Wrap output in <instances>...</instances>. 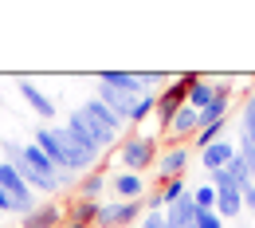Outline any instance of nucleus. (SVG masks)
I'll return each mask as SVG.
<instances>
[{"mask_svg": "<svg viewBox=\"0 0 255 228\" xmlns=\"http://www.w3.org/2000/svg\"><path fill=\"white\" fill-rule=\"evenodd\" d=\"M35 146L51 158V165L59 169V173H67V177H75V173H83V169H91V165L98 162V158H91L87 150H79L71 138H67L63 126H39L35 130Z\"/></svg>", "mask_w": 255, "mask_h": 228, "instance_id": "f257e3e1", "label": "nucleus"}, {"mask_svg": "<svg viewBox=\"0 0 255 228\" xmlns=\"http://www.w3.org/2000/svg\"><path fill=\"white\" fill-rule=\"evenodd\" d=\"M8 162L16 165V173H20L32 189H43V193L59 189L63 177H67V173H59V169L51 165V158H47L35 142H28V146H8Z\"/></svg>", "mask_w": 255, "mask_h": 228, "instance_id": "f03ea898", "label": "nucleus"}, {"mask_svg": "<svg viewBox=\"0 0 255 228\" xmlns=\"http://www.w3.org/2000/svg\"><path fill=\"white\" fill-rule=\"evenodd\" d=\"M79 118L87 122V130L95 134L98 150H106V146H114V138H118V130H122V118L118 114H110L98 98H87L83 106H79Z\"/></svg>", "mask_w": 255, "mask_h": 228, "instance_id": "7ed1b4c3", "label": "nucleus"}, {"mask_svg": "<svg viewBox=\"0 0 255 228\" xmlns=\"http://www.w3.org/2000/svg\"><path fill=\"white\" fill-rule=\"evenodd\" d=\"M153 158H157V142H153V138H145V134L126 138V142H122V150H118V162H122L126 173H141L145 165H153Z\"/></svg>", "mask_w": 255, "mask_h": 228, "instance_id": "20e7f679", "label": "nucleus"}, {"mask_svg": "<svg viewBox=\"0 0 255 228\" xmlns=\"http://www.w3.org/2000/svg\"><path fill=\"white\" fill-rule=\"evenodd\" d=\"M0 185H4V193L12 197V205H16V213H20V217H32V213H35L32 185H28V181L16 173V165H12V162L0 165Z\"/></svg>", "mask_w": 255, "mask_h": 228, "instance_id": "39448f33", "label": "nucleus"}, {"mask_svg": "<svg viewBox=\"0 0 255 228\" xmlns=\"http://www.w3.org/2000/svg\"><path fill=\"white\" fill-rule=\"evenodd\" d=\"M196 79H200V75H181L165 95H157V118H161V122H169V118L189 102V91H192V83H196Z\"/></svg>", "mask_w": 255, "mask_h": 228, "instance_id": "423d86ee", "label": "nucleus"}, {"mask_svg": "<svg viewBox=\"0 0 255 228\" xmlns=\"http://www.w3.org/2000/svg\"><path fill=\"white\" fill-rule=\"evenodd\" d=\"M141 217V201H114L98 205V228H126L129 221Z\"/></svg>", "mask_w": 255, "mask_h": 228, "instance_id": "0eeeda50", "label": "nucleus"}, {"mask_svg": "<svg viewBox=\"0 0 255 228\" xmlns=\"http://www.w3.org/2000/svg\"><path fill=\"white\" fill-rule=\"evenodd\" d=\"M98 102L110 110V114H118L122 122H129L133 118V106L141 102V95H129V91H114V87H102L98 83Z\"/></svg>", "mask_w": 255, "mask_h": 228, "instance_id": "6e6552de", "label": "nucleus"}, {"mask_svg": "<svg viewBox=\"0 0 255 228\" xmlns=\"http://www.w3.org/2000/svg\"><path fill=\"white\" fill-rule=\"evenodd\" d=\"M106 189H114L118 201H141V197H145V181H141V173H126V169H118V173L106 181Z\"/></svg>", "mask_w": 255, "mask_h": 228, "instance_id": "1a4fd4ad", "label": "nucleus"}, {"mask_svg": "<svg viewBox=\"0 0 255 228\" xmlns=\"http://www.w3.org/2000/svg\"><path fill=\"white\" fill-rule=\"evenodd\" d=\"M63 130H67V138H71V142H75V146H79V150H87V154H91V158H102V150H98L95 134L87 130V122H83V118H79V110H75V114H71V118H67V122H63Z\"/></svg>", "mask_w": 255, "mask_h": 228, "instance_id": "9d476101", "label": "nucleus"}, {"mask_svg": "<svg viewBox=\"0 0 255 228\" xmlns=\"http://www.w3.org/2000/svg\"><path fill=\"white\" fill-rule=\"evenodd\" d=\"M189 158H192L189 146H173V150H169V154H165V158L157 162V173L165 177V181H173V177H181V173H185Z\"/></svg>", "mask_w": 255, "mask_h": 228, "instance_id": "9b49d317", "label": "nucleus"}, {"mask_svg": "<svg viewBox=\"0 0 255 228\" xmlns=\"http://www.w3.org/2000/svg\"><path fill=\"white\" fill-rule=\"evenodd\" d=\"M228 102H232V87H228V83H220V95H216L208 106H204V110H200V130H204V126H220L224 114H228Z\"/></svg>", "mask_w": 255, "mask_h": 228, "instance_id": "f8f14e48", "label": "nucleus"}, {"mask_svg": "<svg viewBox=\"0 0 255 228\" xmlns=\"http://www.w3.org/2000/svg\"><path fill=\"white\" fill-rule=\"evenodd\" d=\"M98 83L102 87H114V91H129V95H145V87H141V79L133 71H102Z\"/></svg>", "mask_w": 255, "mask_h": 228, "instance_id": "ddd939ff", "label": "nucleus"}, {"mask_svg": "<svg viewBox=\"0 0 255 228\" xmlns=\"http://www.w3.org/2000/svg\"><path fill=\"white\" fill-rule=\"evenodd\" d=\"M232 158H236V150H232L224 138H220V142H212L208 150H200V165H204L208 173H220V169L232 162Z\"/></svg>", "mask_w": 255, "mask_h": 228, "instance_id": "4468645a", "label": "nucleus"}, {"mask_svg": "<svg viewBox=\"0 0 255 228\" xmlns=\"http://www.w3.org/2000/svg\"><path fill=\"white\" fill-rule=\"evenodd\" d=\"M20 98L32 106L39 118H55V102L43 95V91H35V83H28V79H24V83H20Z\"/></svg>", "mask_w": 255, "mask_h": 228, "instance_id": "2eb2a0df", "label": "nucleus"}, {"mask_svg": "<svg viewBox=\"0 0 255 228\" xmlns=\"http://www.w3.org/2000/svg\"><path fill=\"white\" fill-rule=\"evenodd\" d=\"M169 134H177V138H189V134H200V114L192 110L189 102L169 118Z\"/></svg>", "mask_w": 255, "mask_h": 228, "instance_id": "dca6fc26", "label": "nucleus"}, {"mask_svg": "<svg viewBox=\"0 0 255 228\" xmlns=\"http://www.w3.org/2000/svg\"><path fill=\"white\" fill-rule=\"evenodd\" d=\"M189 193V181H185V177H173V181H165V189H161V193H153V201H149V205H153V209H169V205H177V201H181V197Z\"/></svg>", "mask_w": 255, "mask_h": 228, "instance_id": "f3484780", "label": "nucleus"}, {"mask_svg": "<svg viewBox=\"0 0 255 228\" xmlns=\"http://www.w3.org/2000/svg\"><path fill=\"white\" fill-rule=\"evenodd\" d=\"M216 95H220V83H204V79H196V83H192V91H189V106L200 114V110H204Z\"/></svg>", "mask_w": 255, "mask_h": 228, "instance_id": "a211bd4d", "label": "nucleus"}, {"mask_svg": "<svg viewBox=\"0 0 255 228\" xmlns=\"http://www.w3.org/2000/svg\"><path fill=\"white\" fill-rule=\"evenodd\" d=\"M59 221H63V209L43 205V209H35L32 217H24V228H55Z\"/></svg>", "mask_w": 255, "mask_h": 228, "instance_id": "6ab92c4d", "label": "nucleus"}, {"mask_svg": "<svg viewBox=\"0 0 255 228\" xmlns=\"http://www.w3.org/2000/svg\"><path fill=\"white\" fill-rule=\"evenodd\" d=\"M91 225H98V201H79L71 209V225L67 228H91Z\"/></svg>", "mask_w": 255, "mask_h": 228, "instance_id": "aec40b11", "label": "nucleus"}, {"mask_svg": "<svg viewBox=\"0 0 255 228\" xmlns=\"http://www.w3.org/2000/svg\"><path fill=\"white\" fill-rule=\"evenodd\" d=\"M240 126H244V130H240V138L255 146V95L244 102V122H240Z\"/></svg>", "mask_w": 255, "mask_h": 228, "instance_id": "412c9836", "label": "nucleus"}, {"mask_svg": "<svg viewBox=\"0 0 255 228\" xmlns=\"http://www.w3.org/2000/svg\"><path fill=\"white\" fill-rule=\"evenodd\" d=\"M153 110H157V95H153V91H145V95H141V102L133 106V118H129V122H141V118H149Z\"/></svg>", "mask_w": 255, "mask_h": 228, "instance_id": "4be33fe9", "label": "nucleus"}, {"mask_svg": "<svg viewBox=\"0 0 255 228\" xmlns=\"http://www.w3.org/2000/svg\"><path fill=\"white\" fill-rule=\"evenodd\" d=\"M102 189H106V177H102V173H91V177L83 181V189H79V193H83V201H95Z\"/></svg>", "mask_w": 255, "mask_h": 228, "instance_id": "5701e85b", "label": "nucleus"}, {"mask_svg": "<svg viewBox=\"0 0 255 228\" xmlns=\"http://www.w3.org/2000/svg\"><path fill=\"white\" fill-rule=\"evenodd\" d=\"M196 197V209H216V185H200V189H192Z\"/></svg>", "mask_w": 255, "mask_h": 228, "instance_id": "b1692460", "label": "nucleus"}, {"mask_svg": "<svg viewBox=\"0 0 255 228\" xmlns=\"http://www.w3.org/2000/svg\"><path fill=\"white\" fill-rule=\"evenodd\" d=\"M220 134H224V122L220 126H204V130L196 134V150H208L212 142H220Z\"/></svg>", "mask_w": 255, "mask_h": 228, "instance_id": "393cba45", "label": "nucleus"}, {"mask_svg": "<svg viewBox=\"0 0 255 228\" xmlns=\"http://www.w3.org/2000/svg\"><path fill=\"white\" fill-rule=\"evenodd\" d=\"M196 228H224V221L216 217V209H196Z\"/></svg>", "mask_w": 255, "mask_h": 228, "instance_id": "a878e982", "label": "nucleus"}, {"mask_svg": "<svg viewBox=\"0 0 255 228\" xmlns=\"http://www.w3.org/2000/svg\"><path fill=\"white\" fill-rule=\"evenodd\" d=\"M0 213H16V205H12V197L4 193V185H0Z\"/></svg>", "mask_w": 255, "mask_h": 228, "instance_id": "bb28decb", "label": "nucleus"}, {"mask_svg": "<svg viewBox=\"0 0 255 228\" xmlns=\"http://www.w3.org/2000/svg\"><path fill=\"white\" fill-rule=\"evenodd\" d=\"M240 197H244V205H248V209H255V185H248V189H240Z\"/></svg>", "mask_w": 255, "mask_h": 228, "instance_id": "cd10ccee", "label": "nucleus"}]
</instances>
